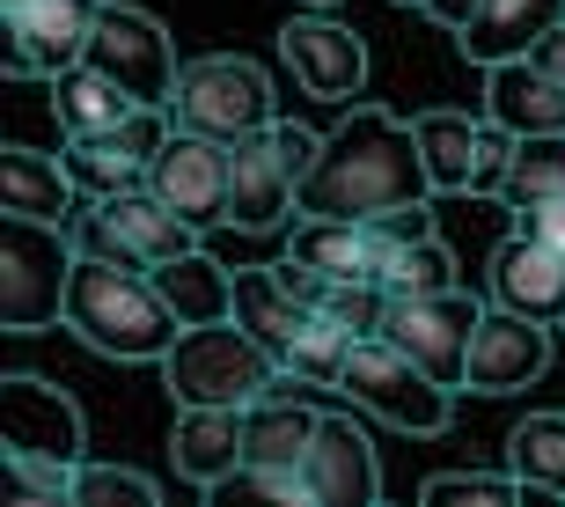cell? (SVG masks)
<instances>
[{
	"label": "cell",
	"instance_id": "19",
	"mask_svg": "<svg viewBox=\"0 0 565 507\" xmlns=\"http://www.w3.org/2000/svg\"><path fill=\"white\" fill-rule=\"evenodd\" d=\"M177 478L191 486H221L243 464V404H177V434H169Z\"/></svg>",
	"mask_w": 565,
	"mask_h": 507
},
{
	"label": "cell",
	"instance_id": "17",
	"mask_svg": "<svg viewBox=\"0 0 565 507\" xmlns=\"http://www.w3.org/2000/svg\"><path fill=\"white\" fill-rule=\"evenodd\" d=\"M484 295L558 331V324H565V251H551V243H536V235L514 229V235L500 243V251H492Z\"/></svg>",
	"mask_w": 565,
	"mask_h": 507
},
{
	"label": "cell",
	"instance_id": "39",
	"mask_svg": "<svg viewBox=\"0 0 565 507\" xmlns=\"http://www.w3.org/2000/svg\"><path fill=\"white\" fill-rule=\"evenodd\" d=\"M316 8H338V0H316Z\"/></svg>",
	"mask_w": 565,
	"mask_h": 507
},
{
	"label": "cell",
	"instance_id": "33",
	"mask_svg": "<svg viewBox=\"0 0 565 507\" xmlns=\"http://www.w3.org/2000/svg\"><path fill=\"white\" fill-rule=\"evenodd\" d=\"M426 500H484V507H507V500H529V486L514 471H440L426 478Z\"/></svg>",
	"mask_w": 565,
	"mask_h": 507
},
{
	"label": "cell",
	"instance_id": "27",
	"mask_svg": "<svg viewBox=\"0 0 565 507\" xmlns=\"http://www.w3.org/2000/svg\"><path fill=\"white\" fill-rule=\"evenodd\" d=\"M507 471H514L529 493L565 500V412H529V420L507 434Z\"/></svg>",
	"mask_w": 565,
	"mask_h": 507
},
{
	"label": "cell",
	"instance_id": "22",
	"mask_svg": "<svg viewBox=\"0 0 565 507\" xmlns=\"http://www.w3.org/2000/svg\"><path fill=\"white\" fill-rule=\"evenodd\" d=\"M287 251L301 265H316L323 279H382V251L367 221H331V213H294Z\"/></svg>",
	"mask_w": 565,
	"mask_h": 507
},
{
	"label": "cell",
	"instance_id": "20",
	"mask_svg": "<svg viewBox=\"0 0 565 507\" xmlns=\"http://www.w3.org/2000/svg\"><path fill=\"white\" fill-rule=\"evenodd\" d=\"M104 207V221L118 235H126L132 251L147 257V265H169V257H184V251H199V229H191L184 213L169 207L154 184H132V191H110V199H96Z\"/></svg>",
	"mask_w": 565,
	"mask_h": 507
},
{
	"label": "cell",
	"instance_id": "21",
	"mask_svg": "<svg viewBox=\"0 0 565 507\" xmlns=\"http://www.w3.org/2000/svg\"><path fill=\"white\" fill-rule=\"evenodd\" d=\"M558 22H565V0H478V22H470L456 44L478 66H500V60L536 52V38L558 30Z\"/></svg>",
	"mask_w": 565,
	"mask_h": 507
},
{
	"label": "cell",
	"instance_id": "28",
	"mask_svg": "<svg viewBox=\"0 0 565 507\" xmlns=\"http://www.w3.org/2000/svg\"><path fill=\"white\" fill-rule=\"evenodd\" d=\"M301 317H309V309L273 279V265H243V273H235V324H243L257 346L287 353V338L301 331Z\"/></svg>",
	"mask_w": 565,
	"mask_h": 507
},
{
	"label": "cell",
	"instance_id": "1",
	"mask_svg": "<svg viewBox=\"0 0 565 507\" xmlns=\"http://www.w3.org/2000/svg\"><path fill=\"white\" fill-rule=\"evenodd\" d=\"M412 199H434V169H426L419 126H404L382 104L345 110L323 133L316 169L301 177V213H331V221H375Z\"/></svg>",
	"mask_w": 565,
	"mask_h": 507
},
{
	"label": "cell",
	"instance_id": "15",
	"mask_svg": "<svg viewBox=\"0 0 565 507\" xmlns=\"http://www.w3.org/2000/svg\"><path fill=\"white\" fill-rule=\"evenodd\" d=\"M301 478H309L316 507H375L382 500V456L367 442V426L353 412H323L309 456H301Z\"/></svg>",
	"mask_w": 565,
	"mask_h": 507
},
{
	"label": "cell",
	"instance_id": "9",
	"mask_svg": "<svg viewBox=\"0 0 565 507\" xmlns=\"http://www.w3.org/2000/svg\"><path fill=\"white\" fill-rule=\"evenodd\" d=\"M478 302L470 287H440V295H390V317H382V338H397L404 353L419 360L434 382L462 390L470 376V331H478Z\"/></svg>",
	"mask_w": 565,
	"mask_h": 507
},
{
	"label": "cell",
	"instance_id": "12",
	"mask_svg": "<svg viewBox=\"0 0 565 507\" xmlns=\"http://www.w3.org/2000/svg\"><path fill=\"white\" fill-rule=\"evenodd\" d=\"M544 368H551V324L522 317V309H507V302H484L478 331H470V376H462V390L514 398V390H529Z\"/></svg>",
	"mask_w": 565,
	"mask_h": 507
},
{
	"label": "cell",
	"instance_id": "7",
	"mask_svg": "<svg viewBox=\"0 0 565 507\" xmlns=\"http://www.w3.org/2000/svg\"><path fill=\"white\" fill-rule=\"evenodd\" d=\"M88 66H104L132 104H169V88L184 74L177 66V38L162 30V15H147L132 0H104L96 38H88Z\"/></svg>",
	"mask_w": 565,
	"mask_h": 507
},
{
	"label": "cell",
	"instance_id": "5",
	"mask_svg": "<svg viewBox=\"0 0 565 507\" xmlns=\"http://www.w3.org/2000/svg\"><path fill=\"white\" fill-rule=\"evenodd\" d=\"M169 118H177V133H206V140L235 148V140L279 126L273 74L243 52H199V60H184V74L169 88Z\"/></svg>",
	"mask_w": 565,
	"mask_h": 507
},
{
	"label": "cell",
	"instance_id": "24",
	"mask_svg": "<svg viewBox=\"0 0 565 507\" xmlns=\"http://www.w3.org/2000/svg\"><path fill=\"white\" fill-rule=\"evenodd\" d=\"M126 110H132V96L110 82L104 66L74 60L66 74H52V118H60V133H110V126H126Z\"/></svg>",
	"mask_w": 565,
	"mask_h": 507
},
{
	"label": "cell",
	"instance_id": "30",
	"mask_svg": "<svg viewBox=\"0 0 565 507\" xmlns=\"http://www.w3.org/2000/svg\"><path fill=\"white\" fill-rule=\"evenodd\" d=\"M353 338H360V331H345L331 309H309V317H301V331L287 338L279 368H294V376L309 382V390H338V376H345V353H353Z\"/></svg>",
	"mask_w": 565,
	"mask_h": 507
},
{
	"label": "cell",
	"instance_id": "25",
	"mask_svg": "<svg viewBox=\"0 0 565 507\" xmlns=\"http://www.w3.org/2000/svg\"><path fill=\"white\" fill-rule=\"evenodd\" d=\"M154 279H162L169 309H177L184 324H221V317H235V273L221 265V257L184 251V257H169V265H154Z\"/></svg>",
	"mask_w": 565,
	"mask_h": 507
},
{
	"label": "cell",
	"instance_id": "31",
	"mask_svg": "<svg viewBox=\"0 0 565 507\" xmlns=\"http://www.w3.org/2000/svg\"><path fill=\"white\" fill-rule=\"evenodd\" d=\"M382 287H390V295H440V287H462V265H456V251H448L440 235H419V243L390 251Z\"/></svg>",
	"mask_w": 565,
	"mask_h": 507
},
{
	"label": "cell",
	"instance_id": "13",
	"mask_svg": "<svg viewBox=\"0 0 565 507\" xmlns=\"http://www.w3.org/2000/svg\"><path fill=\"white\" fill-rule=\"evenodd\" d=\"M301 213V177L279 155L273 126L228 148V229L235 235H279Z\"/></svg>",
	"mask_w": 565,
	"mask_h": 507
},
{
	"label": "cell",
	"instance_id": "16",
	"mask_svg": "<svg viewBox=\"0 0 565 507\" xmlns=\"http://www.w3.org/2000/svg\"><path fill=\"white\" fill-rule=\"evenodd\" d=\"M147 184L184 213L191 229H228V140L206 133H169V148L147 162Z\"/></svg>",
	"mask_w": 565,
	"mask_h": 507
},
{
	"label": "cell",
	"instance_id": "37",
	"mask_svg": "<svg viewBox=\"0 0 565 507\" xmlns=\"http://www.w3.org/2000/svg\"><path fill=\"white\" fill-rule=\"evenodd\" d=\"M419 8L440 22V30H448V38H462V30L478 22V0H419Z\"/></svg>",
	"mask_w": 565,
	"mask_h": 507
},
{
	"label": "cell",
	"instance_id": "2",
	"mask_svg": "<svg viewBox=\"0 0 565 507\" xmlns=\"http://www.w3.org/2000/svg\"><path fill=\"white\" fill-rule=\"evenodd\" d=\"M66 331L96 346L110 360H162L184 331V317L169 309L162 279L147 265H118V257H74V287H66Z\"/></svg>",
	"mask_w": 565,
	"mask_h": 507
},
{
	"label": "cell",
	"instance_id": "14",
	"mask_svg": "<svg viewBox=\"0 0 565 507\" xmlns=\"http://www.w3.org/2000/svg\"><path fill=\"white\" fill-rule=\"evenodd\" d=\"M419 148H426V169H434V191H492L507 169V148L514 133L492 126V118H462V110H419Z\"/></svg>",
	"mask_w": 565,
	"mask_h": 507
},
{
	"label": "cell",
	"instance_id": "36",
	"mask_svg": "<svg viewBox=\"0 0 565 507\" xmlns=\"http://www.w3.org/2000/svg\"><path fill=\"white\" fill-rule=\"evenodd\" d=\"M514 229L551 243V251H565V191L558 199H536V207H514Z\"/></svg>",
	"mask_w": 565,
	"mask_h": 507
},
{
	"label": "cell",
	"instance_id": "29",
	"mask_svg": "<svg viewBox=\"0 0 565 507\" xmlns=\"http://www.w3.org/2000/svg\"><path fill=\"white\" fill-rule=\"evenodd\" d=\"M60 162H66V177L82 184V199H110V191L147 184V162H140V155H126L110 133H66Z\"/></svg>",
	"mask_w": 565,
	"mask_h": 507
},
{
	"label": "cell",
	"instance_id": "40",
	"mask_svg": "<svg viewBox=\"0 0 565 507\" xmlns=\"http://www.w3.org/2000/svg\"><path fill=\"white\" fill-rule=\"evenodd\" d=\"M558 331H565V324H558Z\"/></svg>",
	"mask_w": 565,
	"mask_h": 507
},
{
	"label": "cell",
	"instance_id": "38",
	"mask_svg": "<svg viewBox=\"0 0 565 507\" xmlns=\"http://www.w3.org/2000/svg\"><path fill=\"white\" fill-rule=\"evenodd\" d=\"M536 60H544L551 74H558V82H565V22H558V30H544V38H536Z\"/></svg>",
	"mask_w": 565,
	"mask_h": 507
},
{
	"label": "cell",
	"instance_id": "23",
	"mask_svg": "<svg viewBox=\"0 0 565 507\" xmlns=\"http://www.w3.org/2000/svg\"><path fill=\"white\" fill-rule=\"evenodd\" d=\"M0 213H38V221H74L82 213V184L66 177V162L38 148H0Z\"/></svg>",
	"mask_w": 565,
	"mask_h": 507
},
{
	"label": "cell",
	"instance_id": "8",
	"mask_svg": "<svg viewBox=\"0 0 565 507\" xmlns=\"http://www.w3.org/2000/svg\"><path fill=\"white\" fill-rule=\"evenodd\" d=\"M104 0H0V44L15 82H52L74 60H88Z\"/></svg>",
	"mask_w": 565,
	"mask_h": 507
},
{
	"label": "cell",
	"instance_id": "6",
	"mask_svg": "<svg viewBox=\"0 0 565 507\" xmlns=\"http://www.w3.org/2000/svg\"><path fill=\"white\" fill-rule=\"evenodd\" d=\"M338 390L353 398V412H367V420H382V426H404V434H440V426L456 420V390L434 382L397 338H382V331L353 338Z\"/></svg>",
	"mask_w": 565,
	"mask_h": 507
},
{
	"label": "cell",
	"instance_id": "3",
	"mask_svg": "<svg viewBox=\"0 0 565 507\" xmlns=\"http://www.w3.org/2000/svg\"><path fill=\"white\" fill-rule=\"evenodd\" d=\"M74 257H82V243L66 235V221L0 213V331L30 338L44 324H66Z\"/></svg>",
	"mask_w": 565,
	"mask_h": 507
},
{
	"label": "cell",
	"instance_id": "34",
	"mask_svg": "<svg viewBox=\"0 0 565 507\" xmlns=\"http://www.w3.org/2000/svg\"><path fill=\"white\" fill-rule=\"evenodd\" d=\"M323 309H331L345 331H382V317H390V287L382 279H331V295H323Z\"/></svg>",
	"mask_w": 565,
	"mask_h": 507
},
{
	"label": "cell",
	"instance_id": "26",
	"mask_svg": "<svg viewBox=\"0 0 565 507\" xmlns=\"http://www.w3.org/2000/svg\"><path fill=\"white\" fill-rule=\"evenodd\" d=\"M558 191H565V133H522L507 148V169H500V184H492V199L514 213V207H536V199H558Z\"/></svg>",
	"mask_w": 565,
	"mask_h": 507
},
{
	"label": "cell",
	"instance_id": "4",
	"mask_svg": "<svg viewBox=\"0 0 565 507\" xmlns=\"http://www.w3.org/2000/svg\"><path fill=\"white\" fill-rule=\"evenodd\" d=\"M162 382L177 404H257L279 382V353L257 346L235 317L184 324L177 346L162 353Z\"/></svg>",
	"mask_w": 565,
	"mask_h": 507
},
{
	"label": "cell",
	"instance_id": "18",
	"mask_svg": "<svg viewBox=\"0 0 565 507\" xmlns=\"http://www.w3.org/2000/svg\"><path fill=\"white\" fill-rule=\"evenodd\" d=\"M484 118L507 126L514 140H522V133H565V82L536 52L484 66Z\"/></svg>",
	"mask_w": 565,
	"mask_h": 507
},
{
	"label": "cell",
	"instance_id": "35",
	"mask_svg": "<svg viewBox=\"0 0 565 507\" xmlns=\"http://www.w3.org/2000/svg\"><path fill=\"white\" fill-rule=\"evenodd\" d=\"M15 500H74V471L82 464H44V456H0Z\"/></svg>",
	"mask_w": 565,
	"mask_h": 507
},
{
	"label": "cell",
	"instance_id": "32",
	"mask_svg": "<svg viewBox=\"0 0 565 507\" xmlns=\"http://www.w3.org/2000/svg\"><path fill=\"white\" fill-rule=\"evenodd\" d=\"M74 500L82 507H154L162 500V486L154 478H140V471H126V464H96V456H82V471H74Z\"/></svg>",
	"mask_w": 565,
	"mask_h": 507
},
{
	"label": "cell",
	"instance_id": "10",
	"mask_svg": "<svg viewBox=\"0 0 565 507\" xmlns=\"http://www.w3.org/2000/svg\"><path fill=\"white\" fill-rule=\"evenodd\" d=\"M279 60L301 82V96H323V104H353L360 88H367V44H360V30L338 22L331 8H316V0H309V15L279 22Z\"/></svg>",
	"mask_w": 565,
	"mask_h": 507
},
{
	"label": "cell",
	"instance_id": "11",
	"mask_svg": "<svg viewBox=\"0 0 565 507\" xmlns=\"http://www.w3.org/2000/svg\"><path fill=\"white\" fill-rule=\"evenodd\" d=\"M0 456H44V464H82L88 426L82 404L52 390L44 376H8L0 382Z\"/></svg>",
	"mask_w": 565,
	"mask_h": 507
}]
</instances>
